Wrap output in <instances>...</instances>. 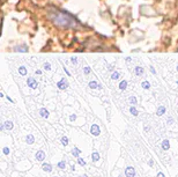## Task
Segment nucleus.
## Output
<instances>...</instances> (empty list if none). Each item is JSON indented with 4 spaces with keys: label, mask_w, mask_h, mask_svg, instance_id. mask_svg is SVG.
<instances>
[{
    "label": "nucleus",
    "mask_w": 178,
    "mask_h": 177,
    "mask_svg": "<svg viewBox=\"0 0 178 177\" xmlns=\"http://www.w3.org/2000/svg\"><path fill=\"white\" fill-rule=\"evenodd\" d=\"M71 170H72V171H74V170H75V165H74V164H72V165H71Z\"/></svg>",
    "instance_id": "obj_18"
},
{
    "label": "nucleus",
    "mask_w": 178,
    "mask_h": 177,
    "mask_svg": "<svg viewBox=\"0 0 178 177\" xmlns=\"http://www.w3.org/2000/svg\"><path fill=\"white\" fill-rule=\"evenodd\" d=\"M57 167H58L59 169H63V170H64V169L66 168V161H65V160L60 161V162H59V163L57 164Z\"/></svg>",
    "instance_id": "obj_8"
},
{
    "label": "nucleus",
    "mask_w": 178,
    "mask_h": 177,
    "mask_svg": "<svg viewBox=\"0 0 178 177\" xmlns=\"http://www.w3.org/2000/svg\"><path fill=\"white\" fill-rule=\"evenodd\" d=\"M148 165H149V167H153V165H154V160H153V159H150V160L148 161Z\"/></svg>",
    "instance_id": "obj_15"
},
{
    "label": "nucleus",
    "mask_w": 178,
    "mask_h": 177,
    "mask_svg": "<svg viewBox=\"0 0 178 177\" xmlns=\"http://www.w3.org/2000/svg\"><path fill=\"white\" fill-rule=\"evenodd\" d=\"M61 144H63L64 146H67V145H68V139H67L66 137L63 138V139H61Z\"/></svg>",
    "instance_id": "obj_12"
},
{
    "label": "nucleus",
    "mask_w": 178,
    "mask_h": 177,
    "mask_svg": "<svg viewBox=\"0 0 178 177\" xmlns=\"http://www.w3.org/2000/svg\"><path fill=\"white\" fill-rule=\"evenodd\" d=\"M4 154H5V155H8V154H10V148H8V147H5V148H4Z\"/></svg>",
    "instance_id": "obj_13"
},
{
    "label": "nucleus",
    "mask_w": 178,
    "mask_h": 177,
    "mask_svg": "<svg viewBox=\"0 0 178 177\" xmlns=\"http://www.w3.org/2000/svg\"><path fill=\"white\" fill-rule=\"evenodd\" d=\"M42 170L45 171V172H51L52 171V164L46 163V162H43L42 163Z\"/></svg>",
    "instance_id": "obj_4"
},
{
    "label": "nucleus",
    "mask_w": 178,
    "mask_h": 177,
    "mask_svg": "<svg viewBox=\"0 0 178 177\" xmlns=\"http://www.w3.org/2000/svg\"><path fill=\"white\" fill-rule=\"evenodd\" d=\"M92 160H93V162L100 161V154H99L97 152H93V154H92Z\"/></svg>",
    "instance_id": "obj_6"
},
{
    "label": "nucleus",
    "mask_w": 178,
    "mask_h": 177,
    "mask_svg": "<svg viewBox=\"0 0 178 177\" xmlns=\"http://www.w3.org/2000/svg\"><path fill=\"white\" fill-rule=\"evenodd\" d=\"M50 16H51L52 21H53L56 25H59V26L69 27V26H74V25H75L74 19H73L69 14L64 13V12L54 11V12L50 13Z\"/></svg>",
    "instance_id": "obj_1"
},
{
    "label": "nucleus",
    "mask_w": 178,
    "mask_h": 177,
    "mask_svg": "<svg viewBox=\"0 0 178 177\" xmlns=\"http://www.w3.org/2000/svg\"><path fill=\"white\" fill-rule=\"evenodd\" d=\"M92 133H93L94 135H99V134H100V130H99V127L94 125V126L92 127Z\"/></svg>",
    "instance_id": "obj_9"
},
{
    "label": "nucleus",
    "mask_w": 178,
    "mask_h": 177,
    "mask_svg": "<svg viewBox=\"0 0 178 177\" xmlns=\"http://www.w3.org/2000/svg\"><path fill=\"white\" fill-rule=\"evenodd\" d=\"M34 141H35V139H34V137H33V135H28V137H27V142H28L29 145L34 144Z\"/></svg>",
    "instance_id": "obj_10"
},
{
    "label": "nucleus",
    "mask_w": 178,
    "mask_h": 177,
    "mask_svg": "<svg viewBox=\"0 0 178 177\" xmlns=\"http://www.w3.org/2000/svg\"><path fill=\"white\" fill-rule=\"evenodd\" d=\"M35 157H36V160H37V161L42 162V161H44V160H45V153H44L43 150H38V152L36 153V155H35Z\"/></svg>",
    "instance_id": "obj_3"
},
{
    "label": "nucleus",
    "mask_w": 178,
    "mask_h": 177,
    "mask_svg": "<svg viewBox=\"0 0 178 177\" xmlns=\"http://www.w3.org/2000/svg\"><path fill=\"white\" fill-rule=\"evenodd\" d=\"M77 163L80 164V165H82V167H84L87 163H86V161L83 160V159H81V157H77Z\"/></svg>",
    "instance_id": "obj_11"
},
{
    "label": "nucleus",
    "mask_w": 178,
    "mask_h": 177,
    "mask_svg": "<svg viewBox=\"0 0 178 177\" xmlns=\"http://www.w3.org/2000/svg\"><path fill=\"white\" fill-rule=\"evenodd\" d=\"M41 114H42V116H44V117L46 116V117H48V112H46L45 110H42V111H41Z\"/></svg>",
    "instance_id": "obj_16"
},
{
    "label": "nucleus",
    "mask_w": 178,
    "mask_h": 177,
    "mask_svg": "<svg viewBox=\"0 0 178 177\" xmlns=\"http://www.w3.org/2000/svg\"><path fill=\"white\" fill-rule=\"evenodd\" d=\"M156 177H165V175L163 172H157V176Z\"/></svg>",
    "instance_id": "obj_17"
},
{
    "label": "nucleus",
    "mask_w": 178,
    "mask_h": 177,
    "mask_svg": "<svg viewBox=\"0 0 178 177\" xmlns=\"http://www.w3.org/2000/svg\"><path fill=\"white\" fill-rule=\"evenodd\" d=\"M79 177H88V175H87V174H83V175H81V176H79Z\"/></svg>",
    "instance_id": "obj_20"
},
{
    "label": "nucleus",
    "mask_w": 178,
    "mask_h": 177,
    "mask_svg": "<svg viewBox=\"0 0 178 177\" xmlns=\"http://www.w3.org/2000/svg\"><path fill=\"white\" fill-rule=\"evenodd\" d=\"M162 148H163V150H168L170 148V145H169V141L168 140H164L162 142Z\"/></svg>",
    "instance_id": "obj_7"
},
{
    "label": "nucleus",
    "mask_w": 178,
    "mask_h": 177,
    "mask_svg": "<svg viewBox=\"0 0 178 177\" xmlns=\"http://www.w3.org/2000/svg\"><path fill=\"white\" fill-rule=\"evenodd\" d=\"M6 127H7V129H12V127H13L12 123H11V122H7V123H6Z\"/></svg>",
    "instance_id": "obj_14"
},
{
    "label": "nucleus",
    "mask_w": 178,
    "mask_h": 177,
    "mask_svg": "<svg viewBox=\"0 0 178 177\" xmlns=\"http://www.w3.org/2000/svg\"><path fill=\"white\" fill-rule=\"evenodd\" d=\"M135 174H137V171H135V169L133 168V167H126L125 168V176L126 177H135Z\"/></svg>",
    "instance_id": "obj_2"
},
{
    "label": "nucleus",
    "mask_w": 178,
    "mask_h": 177,
    "mask_svg": "<svg viewBox=\"0 0 178 177\" xmlns=\"http://www.w3.org/2000/svg\"><path fill=\"white\" fill-rule=\"evenodd\" d=\"M118 177H122V175H120V176H118Z\"/></svg>",
    "instance_id": "obj_22"
},
{
    "label": "nucleus",
    "mask_w": 178,
    "mask_h": 177,
    "mask_svg": "<svg viewBox=\"0 0 178 177\" xmlns=\"http://www.w3.org/2000/svg\"><path fill=\"white\" fill-rule=\"evenodd\" d=\"M163 111H164V109H163V108H161V109L158 110V114H163Z\"/></svg>",
    "instance_id": "obj_19"
},
{
    "label": "nucleus",
    "mask_w": 178,
    "mask_h": 177,
    "mask_svg": "<svg viewBox=\"0 0 178 177\" xmlns=\"http://www.w3.org/2000/svg\"><path fill=\"white\" fill-rule=\"evenodd\" d=\"M53 177H59V176H53Z\"/></svg>",
    "instance_id": "obj_21"
},
{
    "label": "nucleus",
    "mask_w": 178,
    "mask_h": 177,
    "mask_svg": "<svg viewBox=\"0 0 178 177\" xmlns=\"http://www.w3.org/2000/svg\"><path fill=\"white\" fill-rule=\"evenodd\" d=\"M81 154V150L79 149V148H76V147H74L73 149H72V155L74 156V157H79V155Z\"/></svg>",
    "instance_id": "obj_5"
}]
</instances>
